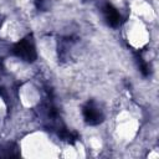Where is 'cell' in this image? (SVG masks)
<instances>
[{
  "mask_svg": "<svg viewBox=\"0 0 159 159\" xmlns=\"http://www.w3.org/2000/svg\"><path fill=\"white\" fill-rule=\"evenodd\" d=\"M12 53L25 62H34L37 57V53L32 35H29L16 42L12 47Z\"/></svg>",
  "mask_w": 159,
  "mask_h": 159,
  "instance_id": "1",
  "label": "cell"
},
{
  "mask_svg": "<svg viewBox=\"0 0 159 159\" xmlns=\"http://www.w3.org/2000/svg\"><path fill=\"white\" fill-rule=\"evenodd\" d=\"M82 114H83V118H84L86 123L89 124V125H98L99 123L103 122V118H104L102 111L93 102H87L83 106Z\"/></svg>",
  "mask_w": 159,
  "mask_h": 159,
  "instance_id": "2",
  "label": "cell"
},
{
  "mask_svg": "<svg viewBox=\"0 0 159 159\" xmlns=\"http://www.w3.org/2000/svg\"><path fill=\"white\" fill-rule=\"evenodd\" d=\"M103 15L104 19L107 21V24L112 27H117L118 25H120L122 22V16L119 14V11L109 2H106L103 6Z\"/></svg>",
  "mask_w": 159,
  "mask_h": 159,
  "instance_id": "3",
  "label": "cell"
},
{
  "mask_svg": "<svg viewBox=\"0 0 159 159\" xmlns=\"http://www.w3.org/2000/svg\"><path fill=\"white\" fill-rule=\"evenodd\" d=\"M135 60H137V63H138V67H139V71L144 75V76H148L149 75V66L147 65V62L143 60L142 56H135Z\"/></svg>",
  "mask_w": 159,
  "mask_h": 159,
  "instance_id": "4",
  "label": "cell"
},
{
  "mask_svg": "<svg viewBox=\"0 0 159 159\" xmlns=\"http://www.w3.org/2000/svg\"><path fill=\"white\" fill-rule=\"evenodd\" d=\"M34 1H35V5L37 9H43L45 2H46V0H34Z\"/></svg>",
  "mask_w": 159,
  "mask_h": 159,
  "instance_id": "5",
  "label": "cell"
}]
</instances>
